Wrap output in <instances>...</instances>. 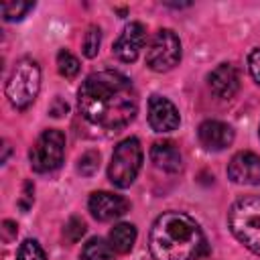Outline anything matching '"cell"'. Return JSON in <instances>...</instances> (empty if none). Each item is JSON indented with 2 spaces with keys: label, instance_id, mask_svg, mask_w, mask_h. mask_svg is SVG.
<instances>
[{
  "label": "cell",
  "instance_id": "1",
  "mask_svg": "<svg viewBox=\"0 0 260 260\" xmlns=\"http://www.w3.org/2000/svg\"><path fill=\"white\" fill-rule=\"evenodd\" d=\"M81 116L106 130L128 126L138 112V95L132 81L118 71H95L79 87Z\"/></svg>",
  "mask_w": 260,
  "mask_h": 260
},
{
  "label": "cell",
  "instance_id": "2",
  "mask_svg": "<svg viewBox=\"0 0 260 260\" xmlns=\"http://www.w3.org/2000/svg\"><path fill=\"white\" fill-rule=\"evenodd\" d=\"M148 248L154 260H199L207 252V242L191 215L165 211L150 228Z\"/></svg>",
  "mask_w": 260,
  "mask_h": 260
},
{
  "label": "cell",
  "instance_id": "3",
  "mask_svg": "<svg viewBox=\"0 0 260 260\" xmlns=\"http://www.w3.org/2000/svg\"><path fill=\"white\" fill-rule=\"evenodd\" d=\"M228 223L232 234L260 256V197H240L228 213Z\"/></svg>",
  "mask_w": 260,
  "mask_h": 260
},
{
  "label": "cell",
  "instance_id": "4",
  "mask_svg": "<svg viewBox=\"0 0 260 260\" xmlns=\"http://www.w3.org/2000/svg\"><path fill=\"white\" fill-rule=\"evenodd\" d=\"M41 89V67L35 59H20L16 61L8 81H6V98L16 110L28 108Z\"/></svg>",
  "mask_w": 260,
  "mask_h": 260
},
{
  "label": "cell",
  "instance_id": "5",
  "mask_svg": "<svg viewBox=\"0 0 260 260\" xmlns=\"http://www.w3.org/2000/svg\"><path fill=\"white\" fill-rule=\"evenodd\" d=\"M140 165H142V146H140L138 138L122 140L114 148L110 169H108V177H110L112 185H116L118 189L130 187L140 171Z\"/></svg>",
  "mask_w": 260,
  "mask_h": 260
},
{
  "label": "cell",
  "instance_id": "6",
  "mask_svg": "<svg viewBox=\"0 0 260 260\" xmlns=\"http://www.w3.org/2000/svg\"><path fill=\"white\" fill-rule=\"evenodd\" d=\"M65 156V136L61 130H45L28 150L30 167L37 173H51L61 167Z\"/></svg>",
  "mask_w": 260,
  "mask_h": 260
},
{
  "label": "cell",
  "instance_id": "7",
  "mask_svg": "<svg viewBox=\"0 0 260 260\" xmlns=\"http://www.w3.org/2000/svg\"><path fill=\"white\" fill-rule=\"evenodd\" d=\"M181 61V41L171 28L154 32L146 49V65L152 71H171Z\"/></svg>",
  "mask_w": 260,
  "mask_h": 260
},
{
  "label": "cell",
  "instance_id": "8",
  "mask_svg": "<svg viewBox=\"0 0 260 260\" xmlns=\"http://www.w3.org/2000/svg\"><path fill=\"white\" fill-rule=\"evenodd\" d=\"M179 110L175 104L162 95H152L148 100V124L154 132H173L179 128Z\"/></svg>",
  "mask_w": 260,
  "mask_h": 260
},
{
  "label": "cell",
  "instance_id": "9",
  "mask_svg": "<svg viewBox=\"0 0 260 260\" xmlns=\"http://www.w3.org/2000/svg\"><path fill=\"white\" fill-rule=\"evenodd\" d=\"M146 41V28L142 22H130L124 26L122 35L116 39L114 43V55L124 61V63H132L136 61L142 45Z\"/></svg>",
  "mask_w": 260,
  "mask_h": 260
},
{
  "label": "cell",
  "instance_id": "10",
  "mask_svg": "<svg viewBox=\"0 0 260 260\" xmlns=\"http://www.w3.org/2000/svg\"><path fill=\"white\" fill-rule=\"evenodd\" d=\"M89 211L100 221H110L128 211V201L122 195L110 193V191H95L89 195Z\"/></svg>",
  "mask_w": 260,
  "mask_h": 260
},
{
  "label": "cell",
  "instance_id": "11",
  "mask_svg": "<svg viewBox=\"0 0 260 260\" xmlns=\"http://www.w3.org/2000/svg\"><path fill=\"white\" fill-rule=\"evenodd\" d=\"M228 177L238 185H258L260 183V156L254 152H238L228 165Z\"/></svg>",
  "mask_w": 260,
  "mask_h": 260
},
{
  "label": "cell",
  "instance_id": "12",
  "mask_svg": "<svg viewBox=\"0 0 260 260\" xmlns=\"http://www.w3.org/2000/svg\"><path fill=\"white\" fill-rule=\"evenodd\" d=\"M199 142L207 150H223L234 142V130L230 124L219 122V120H205L199 130Z\"/></svg>",
  "mask_w": 260,
  "mask_h": 260
},
{
  "label": "cell",
  "instance_id": "13",
  "mask_svg": "<svg viewBox=\"0 0 260 260\" xmlns=\"http://www.w3.org/2000/svg\"><path fill=\"white\" fill-rule=\"evenodd\" d=\"M209 87L211 91L221 98V100H230L238 93V87H240V75L236 71V67L232 63H221L217 65L211 73H209Z\"/></svg>",
  "mask_w": 260,
  "mask_h": 260
},
{
  "label": "cell",
  "instance_id": "14",
  "mask_svg": "<svg viewBox=\"0 0 260 260\" xmlns=\"http://www.w3.org/2000/svg\"><path fill=\"white\" fill-rule=\"evenodd\" d=\"M150 160L158 169L169 171V173H177L181 169V152L169 140H162V142H154L152 144V148H150Z\"/></svg>",
  "mask_w": 260,
  "mask_h": 260
},
{
  "label": "cell",
  "instance_id": "15",
  "mask_svg": "<svg viewBox=\"0 0 260 260\" xmlns=\"http://www.w3.org/2000/svg\"><path fill=\"white\" fill-rule=\"evenodd\" d=\"M136 242V228L132 223H118L110 230V236H108V244L112 246L114 252L118 254H126L132 250Z\"/></svg>",
  "mask_w": 260,
  "mask_h": 260
},
{
  "label": "cell",
  "instance_id": "16",
  "mask_svg": "<svg viewBox=\"0 0 260 260\" xmlns=\"http://www.w3.org/2000/svg\"><path fill=\"white\" fill-rule=\"evenodd\" d=\"M112 246L104 242L102 238H91L83 250H81V260H112Z\"/></svg>",
  "mask_w": 260,
  "mask_h": 260
},
{
  "label": "cell",
  "instance_id": "17",
  "mask_svg": "<svg viewBox=\"0 0 260 260\" xmlns=\"http://www.w3.org/2000/svg\"><path fill=\"white\" fill-rule=\"evenodd\" d=\"M57 69H59V73H61L63 77L71 79V77H75V75L79 73V61H77V57H75L71 51L61 49V51L57 53Z\"/></svg>",
  "mask_w": 260,
  "mask_h": 260
},
{
  "label": "cell",
  "instance_id": "18",
  "mask_svg": "<svg viewBox=\"0 0 260 260\" xmlns=\"http://www.w3.org/2000/svg\"><path fill=\"white\" fill-rule=\"evenodd\" d=\"M32 2H22V0H8L2 2V16L4 20H20L28 10H32Z\"/></svg>",
  "mask_w": 260,
  "mask_h": 260
},
{
  "label": "cell",
  "instance_id": "19",
  "mask_svg": "<svg viewBox=\"0 0 260 260\" xmlns=\"http://www.w3.org/2000/svg\"><path fill=\"white\" fill-rule=\"evenodd\" d=\"M100 43H102V30L100 26H89L85 37H83V45H81V51L87 59H93L100 51Z\"/></svg>",
  "mask_w": 260,
  "mask_h": 260
},
{
  "label": "cell",
  "instance_id": "20",
  "mask_svg": "<svg viewBox=\"0 0 260 260\" xmlns=\"http://www.w3.org/2000/svg\"><path fill=\"white\" fill-rule=\"evenodd\" d=\"M16 260H47V256H45V250L41 248V244L37 240H24L18 246Z\"/></svg>",
  "mask_w": 260,
  "mask_h": 260
},
{
  "label": "cell",
  "instance_id": "21",
  "mask_svg": "<svg viewBox=\"0 0 260 260\" xmlns=\"http://www.w3.org/2000/svg\"><path fill=\"white\" fill-rule=\"evenodd\" d=\"M98 167H100V154H98L95 150L83 152L81 158H79V162H77V171H79L81 175H85V177L93 175V173L98 171Z\"/></svg>",
  "mask_w": 260,
  "mask_h": 260
},
{
  "label": "cell",
  "instance_id": "22",
  "mask_svg": "<svg viewBox=\"0 0 260 260\" xmlns=\"http://www.w3.org/2000/svg\"><path fill=\"white\" fill-rule=\"evenodd\" d=\"M83 234H85V223H83L79 217H71V219L65 223V236H67V240L77 242V240H81Z\"/></svg>",
  "mask_w": 260,
  "mask_h": 260
},
{
  "label": "cell",
  "instance_id": "23",
  "mask_svg": "<svg viewBox=\"0 0 260 260\" xmlns=\"http://www.w3.org/2000/svg\"><path fill=\"white\" fill-rule=\"evenodd\" d=\"M248 69H250V75L254 77V81L260 85V47L250 53V57H248Z\"/></svg>",
  "mask_w": 260,
  "mask_h": 260
},
{
  "label": "cell",
  "instance_id": "24",
  "mask_svg": "<svg viewBox=\"0 0 260 260\" xmlns=\"http://www.w3.org/2000/svg\"><path fill=\"white\" fill-rule=\"evenodd\" d=\"M35 187H32V183L30 181H26L24 183V187H22V195H20V199H18V207L22 209V211H26V209H30V205H32V199H35Z\"/></svg>",
  "mask_w": 260,
  "mask_h": 260
},
{
  "label": "cell",
  "instance_id": "25",
  "mask_svg": "<svg viewBox=\"0 0 260 260\" xmlns=\"http://www.w3.org/2000/svg\"><path fill=\"white\" fill-rule=\"evenodd\" d=\"M2 240L4 242H10L14 236H16V232H18V225L14 223V221H10V219H6L4 223H2Z\"/></svg>",
  "mask_w": 260,
  "mask_h": 260
},
{
  "label": "cell",
  "instance_id": "26",
  "mask_svg": "<svg viewBox=\"0 0 260 260\" xmlns=\"http://www.w3.org/2000/svg\"><path fill=\"white\" fill-rule=\"evenodd\" d=\"M67 112V104L63 102V100H55L53 102V106H51V116H55V118H59V116H63Z\"/></svg>",
  "mask_w": 260,
  "mask_h": 260
}]
</instances>
